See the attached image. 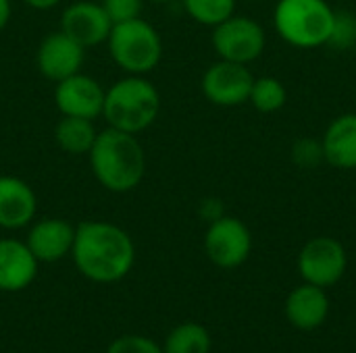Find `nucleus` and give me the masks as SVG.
<instances>
[{
    "mask_svg": "<svg viewBox=\"0 0 356 353\" xmlns=\"http://www.w3.org/2000/svg\"><path fill=\"white\" fill-rule=\"evenodd\" d=\"M348 266V254L344 246L327 235L309 239L298 254V273L305 283L317 287H334L342 281Z\"/></svg>",
    "mask_w": 356,
    "mask_h": 353,
    "instance_id": "0eeeda50",
    "label": "nucleus"
},
{
    "mask_svg": "<svg viewBox=\"0 0 356 353\" xmlns=\"http://www.w3.org/2000/svg\"><path fill=\"white\" fill-rule=\"evenodd\" d=\"M38 210V198L33 189L19 177H0V227L21 229L27 227Z\"/></svg>",
    "mask_w": 356,
    "mask_h": 353,
    "instance_id": "dca6fc26",
    "label": "nucleus"
},
{
    "mask_svg": "<svg viewBox=\"0 0 356 353\" xmlns=\"http://www.w3.org/2000/svg\"><path fill=\"white\" fill-rule=\"evenodd\" d=\"M88 156L96 181L113 193H127L144 179L146 154L134 133L108 127L98 133Z\"/></svg>",
    "mask_w": 356,
    "mask_h": 353,
    "instance_id": "f03ea898",
    "label": "nucleus"
},
{
    "mask_svg": "<svg viewBox=\"0 0 356 353\" xmlns=\"http://www.w3.org/2000/svg\"><path fill=\"white\" fill-rule=\"evenodd\" d=\"M252 83H254V77L246 64L219 58L204 71L200 87H202L204 98L211 104L232 108V106H240L248 102Z\"/></svg>",
    "mask_w": 356,
    "mask_h": 353,
    "instance_id": "1a4fd4ad",
    "label": "nucleus"
},
{
    "mask_svg": "<svg viewBox=\"0 0 356 353\" xmlns=\"http://www.w3.org/2000/svg\"><path fill=\"white\" fill-rule=\"evenodd\" d=\"M104 94L102 85L81 71L58 81L54 89V102L63 117H79V119H98L102 117L104 108Z\"/></svg>",
    "mask_w": 356,
    "mask_h": 353,
    "instance_id": "9d476101",
    "label": "nucleus"
},
{
    "mask_svg": "<svg viewBox=\"0 0 356 353\" xmlns=\"http://www.w3.org/2000/svg\"><path fill=\"white\" fill-rule=\"evenodd\" d=\"M336 10L327 0H280L273 8V23L284 42L294 48L327 46Z\"/></svg>",
    "mask_w": 356,
    "mask_h": 353,
    "instance_id": "20e7f679",
    "label": "nucleus"
},
{
    "mask_svg": "<svg viewBox=\"0 0 356 353\" xmlns=\"http://www.w3.org/2000/svg\"><path fill=\"white\" fill-rule=\"evenodd\" d=\"M325 162L342 169L355 171L356 169V112H346L336 117L325 135L321 137Z\"/></svg>",
    "mask_w": 356,
    "mask_h": 353,
    "instance_id": "f3484780",
    "label": "nucleus"
},
{
    "mask_svg": "<svg viewBox=\"0 0 356 353\" xmlns=\"http://www.w3.org/2000/svg\"><path fill=\"white\" fill-rule=\"evenodd\" d=\"M265 44V29L246 15H232L213 27V48L221 60L248 64L263 54Z\"/></svg>",
    "mask_w": 356,
    "mask_h": 353,
    "instance_id": "423d86ee",
    "label": "nucleus"
},
{
    "mask_svg": "<svg viewBox=\"0 0 356 353\" xmlns=\"http://www.w3.org/2000/svg\"><path fill=\"white\" fill-rule=\"evenodd\" d=\"M292 160L300 169H315V166H319L325 160L321 139L302 137V139L294 141V146H292Z\"/></svg>",
    "mask_w": 356,
    "mask_h": 353,
    "instance_id": "4be33fe9",
    "label": "nucleus"
},
{
    "mask_svg": "<svg viewBox=\"0 0 356 353\" xmlns=\"http://www.w3.org/2000/svg\"><path fill=\"white\" fill-rule=\"evenodd\" d=\"M38 260L25 241L0 239V291H23L38 275Z\"/></svg>",
    "mask_w": 356,
    "mask_h": 353,
    "instance_id": "2eb2a0df",
    "label": "nucleus"
},
{
    "mask_svg": "<svg viewBox=\"0 0 356 353\" xmlns=\"http://www.w3.org/2000/svg\"><path fill=\"white\" fill-rule=\"evenodd\" d=\"M106 44L111 58L129 75H146L163 58V40L142 17L113 25Z\"/></svg>",
    "mask_w": 356,
    "mask_h": 353,
    "instance_id": "39448f33",
    "label": "nucleus"
},
{
    "mask_svg": "<svg viewBox=\"0 0 356 353\" xmlns=\"http://www.w3.org/2000/svg\"><path fill=\"white\" fill-rule=\"evenodd\" d=\"M150 2H156V4H167V2H173V0H150Z\"/></svg>",
    "mask_w": 356,
    "mask_h": 353,
    "instance_id": "c85d7f7f",
    "label": "nucleus"
},
{
    "mask_svg": "<svg viewBox=\"0 0 356 353\" xmlns=\"http://www.w3.org/2000/svg\"><path fill=\"white\" fill-rule=\"evenodd\" d=\"M211 352V335L198 322H184L175 327L165 345L163 353H209Z\"/></svg>",
    "mask_w": 356,
    "mask_h": 353,
    "instance_id": "6ab92c4d",
    "label": "nucleus"
},
{
    "mask_svg": "<svg viewBox=\"0 0 356 353\" xmlns=\"http://www.w3.org/2000/svg\"><path fill=\"white\" fill-rule=\"evenodd\" d=\"M204 252L209 260L225 270L242 266L252 252L250 229L236 216L223 214L221 218L209 223L204 235Z\"/></svg>",
    "mask_w": 356,
    "mask_h": 353,
    "instance_id": "6e6552de",
    "label": "nucleus"
},
{
    "mask_svg": "<svg viewBox=\"0 0 356 353\" xmlns=\"http://www.w3.org/2000/svg\"><path fill=\"white\" fill-rule=\"evenodd\" d=\"M113 23L104 12L100 2L94 0H77L63 10L60 31L73 37L83 48L98 46L108 40Z\"/></svg>",
    "mask_w": 356,
    "mask_h": 353,
    "instance_id": "f8f14e48",
    "label": "nucleus"
},
{
    "mask_svg": "<svg viewBox=\"0 0 356 353\" xmlns=\"http://www.w3.org/2000/svg\"><path fill=\"white\" fill-rule=\"evenodd\" d=\"M100 4H102L104 12L108 15L111 23L117 25V23L138 19L142 15L144 0H102Z\"/></svg>",
    "mask_w": 356,
    "mask_h": 353,
    "instance_id": "b1692460",
    "label": "nucleus"
},
{
    "mask_svg": "<svg viewBox=\"0 0 356 353\" xmlns=\"http://www.w3.org/2000/svg\"><path fill=\"white\" fill-rule=\"evenodd\" d=\"M75 239V227L63 218L38 221L27 233V248L38 262H56L71 254Z\"/></svg>",
    "mask_w": 356,
    "mask_h": 353,
    "instance_id": "ddd939ff",
    "label": "nucleus"
},
{
    "mask_svg": "<svg viewBox=\"0 0 356 353\" xmlns=\"http://www.w3.org/2000/svg\"><path fill=\"white\" fill-rule=\"evenodd\" d=\"M186 12L200 25L217 27L236 15V0H181Z\"/></svg>",
    "mask_w": 356,
    "mask_h": 353,
    "instance_id": "412c9836",
    "label": "nucleus"
},
{
    "mask_svg": "<svg viewBox=\"0 0 356 353\" xmlns=\"http://www.w3.org/2000/svg\"><path fill=\"white\" fill-rule=\"evenodd\" d=\"M248 102L259 110V112H277L286 106L288 102V89L286 85L275 79V77H259L252 83L250 98Z\"/></svg>",
    "mask_w": 356,
    "mask_h": 353,
    "instance_id": "aec40b11",
    "label": "nucleus"
},
{
    "mask_svg": "<svg viewBox=\"0 0 356 353\" xmlns=\"http://www.w3.org/2000/svg\"><path fill=\"white\" fill-rule=\"evenodd\" d=\"M96 137H98V131L94 127V121H90V119L63 117L54 129V139H56L58 148L71 156L90 154Z\"/></svg>",
    "mask_w": 356,
    "mask_h": 353,
    "instance_id": "a211bd4d",
    "label": "nucleus"
},
{
    "mask_svg": "<svg viewBox=\"0 0 356 353\" xmlns=\"http://www.w3.org/2000/svg\"><path fill=\"white\" fill-rule=\"evenodd\" d=\"M356 44V15L348 10H336V21H334V29H332V37L327 46L346 50Z\"/></svg>",
    "mask_w": 356,
    "mask_h": 353,
    "instance_id": "5701e85b",
    "label": "nucleus"
},
{
    "mask_svg": "<svg viewBox=\"0 0 356 353\" xmlns=\"http://www.w3.org/2000/svg\"><path fill=\"white\" fill-rule=\"evenodd\" d=\"M284 312L288 322L298 331H315L327 320L330 298L323 287L302 283L286 298Z\"/></svg>",
    "mask_w": 356,
    "mask_h": 353,
    "instance_id": "4468645a",
    "label": "nucleus"
},
{
    "mask_svg": "<svg viewBox=\"0 0 356 353\" xmlns=\"http://www.w3.org/2000/svg\"><path fill=\"white\" fill-rule=\"evenodd\" d=\"M27 6L31 8H38V10H48V8H54L60 0H23Z\"/></svg>",
    "mask_w": 356,
    "mask_h": 353,
    "instance_id": "bb28decb",
    "label": "nucleus"
},
{
    "mask_svg": "<svg viewBox=\"0 0 356 353\" xmlns=\"http://www.w3.org/2000/svg\"><path fill=\"white\" fill-rule=\"evenodd\" d=\"M106 353H163V347L142 335H123L108 345Z\"/></svg>",
    "mask_w": 356,
    "mask_h": 353,
    "instance_id": "393cba45",
    "label": "nucleus"
},
{
    "mask_svg": "<svg viewBox=\"0 0 356 353\" xmlns=\"http://www.w3.org/2000/svg\"><path fill=\"white\" fill-rule=\"evenodd\" d=\"M10 0H0V31L6 27L8 19H10Z\"/></svg>",
    "mask_w": 356,
    "mask_h": 353,
    "instance_id": "cd10ccee",
    "label": "nucleus"
},
{
    "mask_svg": "<svg viewBox=\"0 0 356 353\" xmlns=\"http://www.w3.org/2000/svg\"><path fill=\"white\" fill-rule=\"evenodd\" d=\"M71 256L86 279L117 283L134 268L136 246L121 227L104 221H86L75 227Z\"/></svg>",
    "mask_w": 356,
    "mask_h": 353,
    "instance_id": "f257e3e1",
    "label": "nucleus"
},
{
    "mask_svg": "<svg viewBox=\"0 0 356 353\" xmlns=\"http://www.w3.org/2000/svg\"><path fill=\"white\" fill-rule=\"evenodd\" d=\"M86 58V48L69 37L65 31L48 33L38 48L35 62L40 73L50 81H63L75 73H79Z\"/></svg>",
    "mask_w": 356,
    "mask_h": 353,
    "instance_id": "9b49d317",
    "label": "nucleus"
},
{
    "mask_svg": "<svg viewBox=\"0 0 356 353\" xmlns=\"http://www.w3.org/2000/svg\"><path fill=\"white\" fill-rule=\"evenodd\" d=\"M159 110V89L142 75H129L125 79H119L104 94L102 117L106 119L108 127L125 133L136 135L148 129L156 121Z\"/></svg>",
    "mask_w": 356,
    "mask_h": 353,
    "instance_id": "7ed1b4c3",
    "label": "nucleus"
},
{
    "mask_svg": "<svg viewBox=\"0 0 356 353\" xmlns=\"http://www.w3.org/2000/svg\"><path fill=\"white\" fill-rule=\"evenodd\" d=\"M200 214H202V218H207L209 223H213V221H217V218L223 216V206H221L219 200L209 198V200H204L200 204Z\"/></svg>",
    "mask_w": 356,
    "mask_h": 353,
    "instance_id": "a878e982",
    "label": "nucleus"
}]
</instances>
